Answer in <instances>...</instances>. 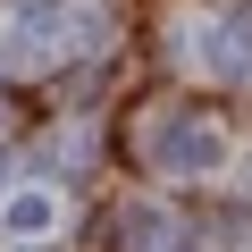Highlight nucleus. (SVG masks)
<instances>
[{"label": "nucleus", "mask_w": 252, "mask_h": 252, "mask_svg": "<svg viewBox=\"0 0 252 252\" xmlns=\"http://www.w3.org/2000/svg\"><path fill=\"white\" fill-rule=\"evenodd\" d=\"M219 160H227V135L210 118H168L152 135V168H168V177H210Z\"/></svg>", "instance_id": "f257e3e1"}, {"label": "nucleus", "mask_w": 252, "mask_h": 252, "mask_svg": "<svg viewBox=\"0 0 252 252\" xmlns=\"http://www.w3.org/2000/svg\"><path fill=\"white\" fill-rule=\"evenodd\" d=\"M202 67L210 76H252V0L202 17Z\"/></svg>", "instance_id": "f03ea898"}, {"label": "nucleus", "mask_w": 252, "mask_h": 252, "mask_svg": "<svg viewBox=\"0 0 252 252\" xmlns=\"http://www.w3.org/2000/svg\"><path fill=\"white\" fill-rule=\"evenodd\" d=\"M0 219H9V235H26V244H34V235H51V227H59V202L34 185V193H17V202L0 210Z\"/></svg>", "instance_id": "7ed1b4c3"}, {"label": "nucleus", "mask_w": 252, "mask_h": 252, "mask_svg": "<svg viewBox=\"0 0 252 252\" xmlns=\"http://www.w3.org/2000/svg\"><path fill=\"white\" fill-rule=\"evenodd\" d=\"M168 252H202V244H193V235H177V244H168Z\"/></svg>", "instance_id": "20e7f679"}]
</instances>
